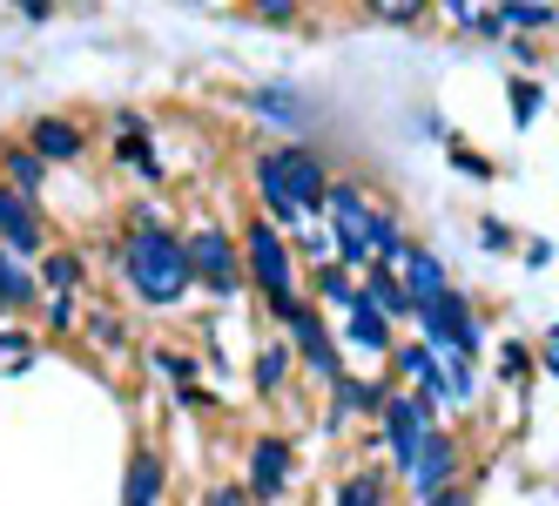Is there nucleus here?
<instances>
[{
  "mask_svg": "<svg viewBox=\"0 0 559 506\" xmlns=\"http://www.w3.org/2000/svg\"><path fill=\"white\" fill-rule=\"evenodd\" d=\"M257 189H263V203L284 223H297V216H310L317 203H324L331 169H324V155H317L310 142H284V149H270L257 163Z\"/></svg>",
  "mask_w": 559,
  "mask_h": 506,
  "instance_id": "obj_1",
  "label": "nucleus"
},
{
  "mask_svg": "<svg viewBox=\"0 0 559 506\" xmlns=\"http://www.w3.org/2000/svg\"><path fill=\"white\" fill-rule=\"evenodd\" d=\"M129 270V284L142 291V304H176L189 284H195V270H189V244L169 237V230H135V244L115 257Z\"/></svg>",
  "mask_w": 559,
  "mask_h": 506,
  "instance_id": "obj_2",
  "label": "nucleus"
},
{
  "mask_svg": "<svg viewBox=\"0 0 559 506\" xmlns=\"http://www.w3.org/2000/svg\"><path fill=\"white\" fill-rule=\"evenodd\" d=\"M324 210H331V244H337V257L365 270V263H371V230H378L384 210H378L357 183H331V189H324Z\"/></svg>",
  "mask_w": 559,
  "mask_h": 506,
  "instance_id": "obj_3",
  "label": "nucleus"
},
{
  "mask_svg": "<svg viewBox=\"0 0 559 506\" xmlns=\"http://www.w3.org/2000/svg\"><path fill=\"white\" fill-rule=\"evenodd\" d=\"M236 250H243V270H250V284H257L270 304H276V297H297V291H290V278H297V270H290V244L276 237L270 223H250V230H243V244H236Z\"/></svg>",
  "mask_w": 559,
  "mask_h": 506,
  "instance_id": "obj_4",
  "label": "nucleus"
},
{
  "mask_svg": "<svg viewBox=\"0 0 559 506\" xmlns=\"http://www.w3.org/2000/svg\"><path fill=\"white\" fill-rule=\"evenodd\" d=\"M418 325L431 338V352H478V325H472V304L459 291H438L431 304H418Z\"/></svg>",
  "mask_w": 559,
  "mask_h": 506,
  "instance_id": "obj_5",
  "label": "nucleus"
},
{
  "mask_svg": "<svg viewBox=\"0 0 559 506\" xmlns=\"http://www.w3.org/2000/svg\"><path fill=\"white\" fill-rule=\"evenodd\" d=\"M0 250H14V257H41L48 250V223L34 210V197H21L14 183H0Z\"/></svg>",
  "mask_w": 559,
  "mask_h": 506,
  "instance_id": "obj_6",
  "label": "nucleus"
},
{
  "mask_svg": "<svg viewBox=\"0 0 559 506\" xmlns=\"http://www.w3.org/2000/svg\"><path fill=\"white\" fill-rule=\"evenodd\" d=\"M189 244V270L203 278L210 291H236V278H243V250H236V237H223V230H195Z\"/></svg>",
  "mask_w": 559,
  "mask_h": 506,
  "instance_id": "obj_7",
  "label": "nucleus"
},
{
  "mask_svg": "<svg viewBox=\"0 0 559 506\" xmlns=\"http://www.w3.org/2000/svg\"><path fill=\"white\" fill-rule=\"evenodd\" d=\"M276 318L297 331V344H304V358H310V372H317V378H324V385H337V378H344L337 344L324 338V325H317V310H310L304 297H276Z\"/></svg>",
  "mask_w": 559,
  "mask_h": 506,
  "instance_id": "obj_8",
  "label": "nucleus"
},
{
  "mask_svg": "<svg viewBox=\"0 0 559 506\" xmlns=\"http://www.w3.org/2000/svg\"><path fill=\"white\" fill-rule=\"evenodd\" d=\"M378 412H384V439L397 446V459L412 466V452L431 439V419H438V405H431V399H384Z\"/></svg>",
  "mask_w": 559,
  "mask_h": 506,
  "instance_id": "obj_9",
  "label": "nucleus"
},
{
  "mask_svg": "<svg viewBox=\"0 0 559 506\" xmlns=\"http://www.w3.org/2000/svg\"><path fill=\"white\" fill-rule=\"evenodd\" d=\"M412 486H418V499H431L438 486H452V473H459V446H452V433H431L418 452H412Z\"/></svg>",
  "mask_w": 559,
  "mask_h": 506,
  "instance_id": "obj_10",
  "label": "nucleus"
},
{
  "mask_svg": "<svg viewBox=\"0 0 559 506\" xmlns=\"http://www.w3.org/2000/svg\"><path fill=\"white\" fill-rule=\"evenodd\" d=\"M290 486V446L284 439H257L250 446V480H243V493L250 499H276Z\"/></svg>",
  "mask_w": 559,
  "mask_h": 506,
  "instance_id": "obj_11",
  "label": "nucleus"
},
{
  "mask_svg": "<svg viewBox=\"0 0 559 506\" xmlns=\"http://www.w3.org/2000/svg\"><path fill=\"white\" fill-rule=\"evenodd\" d=\"M27 149L41 155V163L55 169V163H82V149H88V136L74 129V122H61V115H41V122L27 129Z\"/></svg>",
  "mask_w": 559,
  "mask_h": 506,
  "instance_id": "obj_12",
  "label": "nucleus"
},
{
  "mask_svg": "<svg viewBox=\"0 0 559 506\" xmlns=\"http://www.w3.org/2000/svg\"><path fill=\"white\" fill-rule=\"evenodd\" d=\"M397 263H405V297L412 304H431L438 291H445V263H438L431 250H412L405 244V257H397Z\"/></svg>",
  "mask_w": 559,
  "mask_h": 506,
  "instance_id": "obj_13",
  "label": "nucleus"
},
{
  "mask_svg": "<svg viewBox=\"0 0 559 506\" xmlns=\"http://www.w3.org/2000/svg\"><path fill=\"white\" fill-rule=\"evenodd\" d=\"M365 297L384 310V318H418V304L405 297V284L391 278V263H365Z\"/></svg>",
  "mask_w": 559,
  "mask_h": 506,
  "instance_id": "obj_14",
  "label": "nucleus"
},
{
  "mask_svg": "<svg viewBox=\"0 0 559 506\" xmlns=\"http://www.w3.org/2000/svg\"><path fill=\"white\" fill-rule=\"evenodd\" d=\"M41 176H48V163H41L27 142H0V183H14L21 197H34V189H41Z\"/></svg>",
  "mask_w": 559,
  "mask_h": 506,
  "instance_id": "obj_15",
  "label": "nucleus"
},
{
  "mask_svg": "<svg viewBox=\"0 0 559 506\" xmlns=\"http://www.w3.org/2000/svg\"><path fill=\"white\" fill-rule=\"evenodd\" d=\"M34 291H41V278L27 270V257L0 250V310H27V304H34Z\"/></svg>",
  "mask_w": 559,
  "mask_h": 506,
  "instance_id": "obj_16",
  "label": "nucleus"
},
{
  "mask_svg": "<svg viewBox=\"0 0 559 506\" xmlns=\"http://www.w3.org/2000/svg\"><path fill=\"white\" fill-rule=\"evenodd\" d=\"M163 499V459H155L148 446L129 459V486H122V506H155Z\"/></svg>",
  "mask_w": 559,
  "mask_h": 506,
  "instance_id": "obj_17",
  "label": "nucleus"
},
{
  "mask_svg": "<svg viewBox=\"0 0 559 506\" xmlns=\"http://www.w3.org/2000/svg\"><path fill=\"white\" fill-rule=\"evenodd\" d=\"M350 344H365V352H391V318H384V310L371 304V297H357L350 304Z\"/></svg>",
  "mask_w": 559,
  "mask_h": 506,
  "instance_id": "obj_18",
  "label": "nucleus"
},
{
  "mask_svg": "<svg viewBox=\"0 0 559 506\" xmlns=\"http://www.w3.org/2000/svg\"><path fill=\"white\" fill-rule=\"evenodd\" d=\"M74 284H82V257L74 250H41V291L48 297H74Z\"/></svg>",
  "mask_w": 559,
  "mask_h": 506,
  "instance_id": "obj_19",
  "label": "nucleus"
},
{
  "mask_svg": "<svg viewBox=\"0 0 559 506\" xmlns=\"http://www.w3.org/2000/svg\"><path fill=\"white\" fill-rule=\"evenodd\" d=\"M499 21L539 34V27H559V8H552V0H506V14H499Z\"/></svg>",
  "mask_w": 559,
  "mask_h": 506,
  "instance_id": "obj_20",
  "label": "nucleus"
},
{
  "mask_svg": "<svg viewBox=\"0 0 559 506\" xmlns=\"http://www.w3.org/2000/svg\"><path fill=\"white\" fill-rule=\"evenodd\" d=\"M391 392L384 385H357V378H337V412H378Z\"/></svg>",
  "mask_w": 559,
  "mask_h": 506,
  "instance_id": "obj_21",
  "label": "nucleus"
},
{
  "mask_svg": "<svg viewBox=\"0 0 559 506\" xmlns=\"http://www.w3.org/2000/svg\"><path fill=\"white\" fill-rule=\"evenodd\" d=\"M405 257V230H397V216H378L371 230V263H397Z\"/></svg>",
  "mask_w": 559,
  "mask_h": 506,
  "instance_id": "obj_22",
  "label": "nucleus"
},
{
  "mask_svg": "<svg viewBox=\"0 0 559 506\" xmlns=\"http://www.w3.org/2000/svg\"><path fill=\"white\" fill-rule=\"evenodd\" d=\"M337 506H384V480L378 473H350L344 493H337Z\"/></svg>",
  "mask_w": 559,
  "mask_h": 506,
  "instance_id": "obj_23",
  "label": "nucleus"
},
{
  "mask_svg": "<svg viewBox=\"0 0 559 506\" xmlns=\"http://www.w3.org/2000/svg\"><path fill=\"white\" fill-rule=\"evenodd\" d=\"M284 372H290V352H284V344H263V352H257V385H263V392H276Z\"/></svg>",
  "mask_w": 559,
  "mask_h": 506,
  "instance_id": "obj_24",
  "label": "nucleus"
},
{
  "mask_svg": "<svg viewBox=\"0 0 559 506\" xmlns=\"http://www.w3.org/2000/svg\"><path fill=\"white\" fill-rule=\"evenodd\" d=\"M317 291H324V297H337V304H344V310H350V304H357V297H365V291H357V284H350V278H344V270H337V263H324V270H317Z\"/></svg>",
  "mask_w": 559,
  "mask_h": 506,
  "instance_id": "obj_25",
  "label": "nucleus"
},
{
  "mask_svg": "<svg viewBox=\"0 0 559 506\" xmlns=\"http://www.w3.org/2000/svg\"><path fill=\"white\" fill-rule=\"evenodd\" d=\"M365 8H371L378 21H391V27H412V21L425 14V0H365Z\"/></svg>",
  "mask_w": 559,
  "mask_h": 506,
  "instance_id": "obj_26",
  "label": "nucleus"
},
{
  "mask_svg": "<svg viewBox=\"0 0 559 506\" xmlns=\"http://www.w3.org/2000/svg\"><path fill=\"white\" fill-rule=\"evenodd\" d=\"M533 115H539V82H512V122L526 129Z\"/></svg>",
  "mask_w": 559,
  "mask_h": 506,
  "instance_id": "obj_27",
  "label": "nucleus"
},
{
  "mask_svg": "<svg viewBox=\"0 0 559 506\" xmlns=\"http://www.w3.org/2000/svg\"><path fill=\"white\" fill-rule=\"evenodd\" d=\"M155 372H169L176 385H189V378H195V358H189V352H155Z\"/></svg>",
  "mask_w": 559,
  "mask_h": 506,
  "instance_id": "obj_28",
  "label": "nucleus"
},
{
  "mask_svg": "<svg viewBox=\"0 0 559 506\" xmlns=\"http://www.w3.org/2000/svg\"><path fill=\"white\" fill-rule=\"evenodd\" d=\"M257 108H263V115H276V122H297V102H284V89H263V95H257Z\"/></svg>",
  "mask_w": 559,
  "mask_h": 506,
  "instance_id": "obj_29",
  "label": "nucleus"
},
{
  "mask_svg": "<svg viewBox=\"0 0 559 506\" xmlns=\"http://www.w3.org/2000/svg\"><path fill=\"white\" fill-rule=\"evenodd\" d=\"M425 506H478V499H472V486H438Z\"/></svg>",
  "mask_w": 559,
  "mask_h": 506,
  "instance_id": "obj_30",
  "label": "nucleus"
},
{
  "mask_svg": "<svg viewBox=\"0 0 559 506\" xmlns=\"http://www.w3.org/2000/svg\"><path fill=\"white\" fill-rule=\"evenodd\" d=\"M250 8H257L263 21H290V14H297V0H250Z\"/></svg>",
  "mask_w": 559,
  "mask_h": 506,
  "instance_id": "obj_31",
  "label": "nucleus"
},
{
  "mask_svg": "<svg viewBox=\"0 0 559 506\" xmlns=\"http://www.w3.org/2000/svg\"><path fill=\"white\" fill-rule=\"evenodd\" d=\"M48 325H55V331L74 325V297H48Z\"/></svg>",
  "mask_w": 559,
  "mask_h": 506,
  "instance_id": "obj_32",
  "label": "nucleus"
},
{
  "mask_svg": "<svg viewBox=\"0 0 559 506\" xmlns=\"http://www.w3.org/2000/svg\"><path fill=\"white\" fill-rule=\"evenodd\" d=\"M88 338H95V344H122V325H115V318H95Z\"/></svg>",
  "mask_w": 559,
  "mask_h": 506,
  "instance_id": "obj_33",
  "label": "nucleus"
},
{
  "mask_svg": "<svg viewBox=\"0 0 559 506\" xmlns=\"http://www.w3.org/2000/svg\"><path fill=\"white\" fill-rule=\"evenodd\" d=\"M452 163H459L465 176H492V163H478V155H472V149H452Z\"/></svg>",
  "mask_w": 559,
  "mask_h": 506,
  "instance_id": "obj_34",
  "label": "nucleus"
},
{
  "mask_svg": "<svg viewBox=\"0 0 559 506\" xmlns=\"http://www.w3.org/2000/svg\"><path fill=\"white\" fill-rule=\"evenodd\" d=\"M210 506H250V493H243V486H216Z\"/></svg>",
  "mask_w": 559,
  "mask_h": 506,
  "instance_id": "obj_35",
  "label": "nucleus"
},
{
  "mask_svg": "<svg viewBox=\"0 0 559 506\" xmlns=\"http://www.w3.org/2000/svg\"><path fill=\"white\" fill-rule=\"evenodd\" d=\"M478 237H486L492 250H506V244H512V230H506V223H478Z\"/></svg>",
  "mask_w": 559,
  "mask_h": 506,
  "instance_id": "obj_36",
  "label": "nucleus"
},
{
  "mask_svg": "<svg viewBox=\"0 0 559 506\" xmlns=\"http://www.w3.org/2000/svg\"><path fill=\"white\" fill-rule=\"evenodd\" d=\"M14 8H21L27 21H48V14H55V0H14Z\"/></svg>",
  "mask_w": 559,
  "mask_h": 506,
  "instance_id": "obj_37",
  "label": "nucleus"
}]
</instances>
